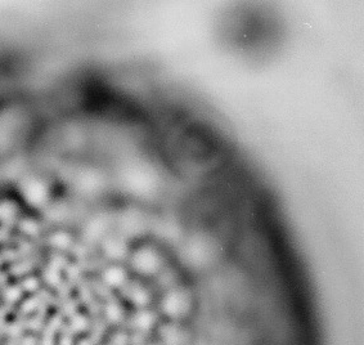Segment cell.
Here are the masks:
<instances>
[{
    "instance_id": "obj_2",
    "label": "cell",
    "mask_w": 364,
    "mask_h": 345,
    "mask_svg": "<svg viewBox=\"0 0 364 345\" xmlns=\"http://www.w3.org/2000/svg\"><path fill=\"white\" fill-rule=\"evenodd\" d=\"M14 191L30 216L43 213L50 205L53 197L50 183L39 176H27Z\"/></svg>"
},
{
    "instance_id": "obj_4",
    "label": "cell",
    "mask_w": 364,
    "mask_h": 345,
    "mask_svg": "<svg viewBox=\"0 0 364 345\" xmlns=\"http://www.w3.org/2000/svg\"><path fill=\"white\" fill-rule=\"evenodd\" d=\"M28 216L16 191L0 195V227L18 225Z\"/></svg>"
},
{
    "instance_id": "obj_5",
    "label": "cell",
    "mask_w": 364,
    "mask_h": 345,
    "mask_svg": "<svg viewBox=\"0 0 364 345\" xmlns=\"http://www.w3.org/2000/svg\"><path fill=\"white\" fill-rule=\"evenodd\" d=\"M133 276L130 275L125 263L107 262L101 271V282L108 290L122 292L130 284Z\"/></svg>"
},
{
    "instance_id": "obj_9",
    "label": "cell",
    "mask_w": 364,
    "mask_h": 345,
    "mask_svg": "<svg viewBox=\"0 0 364 345\" xmlns=\"http://www.w3.org/2000/svg\"><path fill=\"white\" fill-rule=\"evenodd\" d=\"M176 324H170L165 327V331L162 334V344L164 345H183L184 341V332L176 326Z\"/></svg>"
},
{
    "instance_id": "obj_1",
    "label": "cell",
    "mask_w": 364,
    "mask_h": 345,
    "mask_svg": "<svg viewBox=\"0 0 364 345\" xmlns=\"http://www.w3.org/2000/svg\"><path fill=\"white\" fill-rule=\"evenodd\" d=\"M129 272L136 280L152 278L161 275L165 259L154 245H130L128 258L125 260Z\"/></svg>"
},
{
    "instance_id": "obj_11",
    "label": "cell",
    "mask_w": 364,
    "mask_h": 345,
    "mask_svg": "<svg viewBox=\"0 0 364 345\" xmlns=\"http://www.w3.org/2000/svg\"><path fill=\"white\" fill-rule=\"evenodd\" d=\"M106 313H107L108 317L119 319V318L122 317V305L119 304V303H111V304L108 305Z\"/></svg>"
},
{
    "instance_id": "obj_3",
    "label": "cell",
    "mask_w": 364,
    "mask_h": 345,
    "mask_svg": "<svg viewBox=\"0 0 364 345\" xmlns=\"http://www.w3.org/2000/svg\"><path fill=\"white\" fill-rule=\"evenodd\" d=\"M192 309V297L183 287H171L164 292L160 300V312L170 322H178L188 316Z\"/></svg>"
},
{
    "instance_id": "obj_7",
    "label": "cell",
    "mask_w": 364,
    "mask_h": 345,
    "mask_svg": "<svg viewBox=\"0 0 364 345\" xmlns=\"http://www.w3.org/2000/svg\"><path fill=\"white\" fill-rule=\"evenodd\" d=\"M122 292L127 294L129 303L135 305V309L149 308L151 303V292L144 285L139 282V280H132Z\"/></svg>"
},
{
    "instance_id": "obj_6",
    "label": "cell",
    "mask_w": 364,
    "mask_h": 345,
    "mask_svg": "<svg viewBox=\"0 0 364 345\" xmlns=\"http://www.w3.org/2000/svg\"><path fill=\"white\" fill-rule=\"evenodd\" d=\"M102 251L107 262L125 263L128 258L130 244L129 240L122 235H106L102 237Z\"/></svg>"
},
{
    "instance_id": "obj_10",
    "label": "cell",
    "mask_w": 364,
    "mask_h": 345,
    "mask_svg": "<svg viewBox=\"0 0 364 345\" xmlns=\"http://www.w3.org/2000/svg\"><path fill=\"white\" fill-rule=\"evenodd\" d=\"M57 233H53L49 236V243L50 246L53 245L55 249L60 250H68L71 246V243H74V238H71V235L68 233V230H55Z\"/></svg>"
},
{
    "instance_id": "obj_8",
    "label": "cell",
    "mask_w": 364,
    "mask_h": 345,
    "mask_svg": "<svg viewBox=\"0 0 364 345\" xmlns=\"http://www.w3.org/2000/svg\"><path fill=\"white\" fill-rule=\"evenodd\" d=\"M132 324L138 331L149 332L155 329L157 325V316L155 312L151 311L149 308H141L135 309L132 318Z\"/></svg>"
}]
</instances>
